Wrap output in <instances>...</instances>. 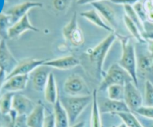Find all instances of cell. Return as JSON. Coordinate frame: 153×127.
Returning a JSON list of instances; mask_svg holds the SVG:
<instances>
[{
    "label": "cell",
    "instance_id": "obj_45",
    "mask_svg": "<svg viewBox=\"0 0 153 127\" xmlns=\"http://www.w3.org/2000/svg\"><path fill=\"white\" fill-rule=\"evenodd\" d=\"M151 127H153V124H152V126H151Z\"/></svg>",
    "mask_w": 153,
    "mask_h": 127
},
{
    "label": "cell",
    "instance_id": "obj_13",
    "mask_svg": "<svg viewBox=\"0 0 153 127\" xmlns=\"http://www.w3.org/2000/svg\"><path fill=\"white\" fill-rule=\"evenodd\" d=\"M28 31L38 32L39 29L31 23L28 14H26L10 27L8 31V39L17 38Z\"/></svg>",
    "mask_w": 153,
    "mask_h": 127
},
{
    "label": "cell",
    "instance_id": "obj_4",
    "mask_svg": "<svg viewBox=\"0 0 153 127\" xmlns=\"http://www.w3.org/2000/svg\"><path fill=\"white\" fill-rule=\"evenodd\" d=\"M131 81H133V80L129 74L118 63H114L111 65L107 73H105L99 89L100 91H105L107 90L108 87L111 85L125 86L127 83Z\"/></svg>",
    "mask_w": 153,
    "mask_h": 127
},
{
    "label": "cell",
    "instance_id": "obj_43",
    "mask_svg": "<svg viewBox=\"0 0 153 127\" xmlns=\"http://www.w3.org/2000/svg\"><path fill=\"white\" fill-rule=\"evenodd\" d=\"M1 40H2V39H1V37H0V43H1Z\"/></svg>",
    "mask_w": 153,
    "mask_h": 127
},
{
    "label": "cell",
    "instance_id": "obj_24",
    "mask_svg": "<svg viewBox=\"0 0 153 127\" xmlns=\"http://www.w3.org/2000/svg\"><path fill=\"white\" fill-rule=\"evenodd\" d=\"M14 95L13 92H5L0 96V113L3 115H8L12 111Z\"/></svg>",
    "mask_w": 153,
    "mask_h": 127
},
{
    "label": "cell",
    "instance_id": "obj_10",
    "mask_svg": "<svg viewBox=\"0 0 153 127\" xmlns=\"http://www.w3.org/2000/svg\"><path fill=\"white\" fill-rule=\"evenodd\" d=\"M19 61L16 60L10 52L5 40L0 43V69L5 71L8 75L16 68Z\"/></svg>",
    "mask_w": 153,
    "mask_h": 127
},
{
    "label": "cell",
    "instance_id": "obj_27",
    "mask_svg": "<svg viewBox=\"0 0 153 127\" xmlns=\"http://www.w3.org/2000/svg\"><path fill=\"white\" fill-rule=\"evenodd\" d=\"M107 92L109 99L115 100V101L124 100V86L111 85L108 87Z\"/></svg>",
    "mask_w": 153,
    "mask_h": 127
},
{
    "label": "cell",
    "instance_id": "obj_8",
    "mask_svg": "<svg viewBox=\"0 0 153 127\" xmlns=\"http://www.w3.org/2000/svg\"><path fill=\"white\" fill-rule=\"evenodd\" d=\"M137 77L140 76L153 83V54L148 53L137 55Z\"/></svg>",
    "mask_w": 153,
    "mask_h": 127
},
{
    "label": "cell",
    "instance_id": "obj_17",
    "mask_svg": "<svg viewBox=\"0 0 153 127\" xmlns=\"http://www.w3.org/2000/svg\"><path fill=\"white\" fill-rule=\"evenodd\" d=\"M32 78V84L34 90L38 92H44L45 87L49 79V74L51 73L50 68L43 65L38 67L34 71Z\"/></svg>",
    "mask_w": 153,
    "mask_h": 127
},
{
    "label": "cell",
    "instance_id": "obj_28",
    "mask_svg": "<svg viewBox=\"0 0 153 127\" xmlns=\"http://www.w3.org/2000/svg\"><path fill=\"white\" fill-rule=\"evenodd\" d=\"M116 115L120 117L121 120H123L124 123L127 125L128 127H143L141 123L138 120V119L134 116L131 112H122L118 113Z\"/></svg>",
    "mask_w": 153,
    "mask_h": 127
},
{
    "label": "cell",
    "instance_id": "obj_29",
    "mask_svg": "<svg viewBox=\"0 0 153 127\" xmlns=\"http://www.w3.org/2000/svg\"><path fill=\"white\" fill-rule=\"evenodd\" d=\"M124 10H125L126 15L127 16L130 18L136 25H137V27L139 28V29L140 30L141 33L143 34V22H142L141 19L139 18L138 15L137 14V13L134 10V7L131 5H125L124 6Z\"/></svg>",
    "mask_w": 153,
    "mask_h": 127
},
{
    "label": "cell",
    "instance_id": "obj_1",
    "mask_svg": "<svg viewBox=\"0 0 153 127\" xmlns=\"http://www.w3.org/2000/svg\"><path fill=\"white\" fill-rule=\"evenodd\" d=\"M117 36L115 34L114 32L110 33L97 46L87 51L86 54L88 59L91 65L95 68L96 72L100 77L103 78L105 75V73L103 70V65L108 53L110 51L112 45L117 40Z\"/></svg>",
    "mask_w": 153,
    "mask_h": 127
},
{
    "label": "cell",
    "instance_id": "obj_34",
    "mask_svg": "<svg viewBox=\"0 0 153 127\" xmlns=\"http://www.w3.org/2000/svg\"><path fill=\"white\" fill-rule=\"evenodd\" d=\"M145 40H153V23L150 22H143V32L142 34Z\"/></svg>",
    "mask_w": 153,
    "mask_h": 127
},
{
    "label": "cell",
    "instance_id": "obj_37",
    "mask_svg": "<svg viewBox=\"0 0 153 127\" xmlns=\"http://www.w3.org/2000/svg\"><path fill=\"white\" fill-rule=\"evenodd\" d=\"M7 75L5 71H4L3 70L0 69V94L1 92L2 91L3 86H4V83L5 82L6 78H7Z\"/></svg>",
    "mask_w": 153,
    "mask_h": 127
},
{
    "label": "cell",
    "instance_id": "obj_15",
    "mask_svg": "<svg viewBox=\"0 0 153 127\" xmlns=\"http://www.w3.org/2000/svg\"><path fill=\"white\" fill-rule=\"evenodd\" d=\"M80 64L79 59L74 56H66L54 59H46L43 65L58 70H70Z\"/></svg>",
    "mask_w": 153,
    "mask_h": 127
},
{
    "label": "cell",
    "instance_id": "obj_35",
    "mask_svg": "<svg viewBox=\"0 0 153 127\" xmlns=\"http://www.w3.org/2000/svg\"><path fill=\"white\" fill-rule=\"evenodd\" d=\"M112 3L116 4H122V5H131L133 6L137 2L143 0H110Z\"/></svg>",
    "mask_w": 153,
    "mask_h": 127
},
{
    "label": "cell",
    "instance_id": "obj_26",
    "mask_svg": "<svg viewBox=\"0 0 153 127\" xmlns=\"http://www.w3.org/2000/svg\"><path fill=\"white\" fill-rule=\"evenodd\" d=\"M11 26L10 16L5 13H0V37L2 40L8 39V31Z\"/></svg>",
    "mask_w": 153,
    "mask_h": 127
},
{
    "label": "cell",
    "instance_id": "obj_18",
    "mask_svg": "<svg viewBox=\"0 0 153 127\" xmlns=\"http://www.w3.org/2000/svg\"><path fill=\"white\" fill-rule=\"evenodd\" d=\"M100 109L101 113H111L114 115L131 112L124 101H115L109 98L104 100L101 103Z\"/></svg>",
    "mask_w": 153,
    "mask_h": 127
},
{
    "label": "cell",
    "instance_id": "obj_42",
    "mask_svg": "<svg viewBox=\"0 0 153 127\" xmlns=\"http://www.w3.org/2000/svg\"><path fill=\"white\" fill-rule=\"evenodd\" d=\"M9 124H10V127H13V124H12V123H9Z\"/></svg>",
    "mask_w": 153,
    "mask_h": 127
},
{
    "label": "cell",
    "instance_id": "obj_14",
    "mask_svg": "<svg viewBox=\"0 0 153 127\" xmlns=\"http://www.w3.org/2000/svg\"><path fill=\"white\" fill-rule=\"evenodd\" d=\"M92 6L99 12L104 20L114 28L117 26V16L114 9L108 1H102L93 3Z\"/></svg>",
    "mask_w": 153,
    "mask_h": 127
},
{
    "label": "cell",
    "instance_id": "obj_20",
    "mask_svg": "<svg viewBox=\"0 0 153 127\" xmlns=\"http://www.w3.org/2000/svg\"><path fill=\"white\" fill-rule=\"evenodd\" d=\"M81 16L84 17L85 19H86L87 20H88L89 22H91V23H93L94 25H95L96 26L99 27L100 28H102V29L105 30V31H109L110 33L114 32V28L112 27H111L104 20L102 17L101 15L99 13V12L97 11L96 9H91V10H86V11L82 12L80 13Z\"/></svg>",
    "mask_w": 153,
    "mask_h": 127
},
{
    "label": "cell",
    "instance_id": "obj_40",
    "mask_svg": "<svg viewBox=\"0 0 153 127\" xmlns=\"http://www.w3.org/2000/svg\"><path fill=\"white\" fill-rule=\"evenodd\" d=\"M85 122L81 121V122H79V123H76L75 124L72 125V126L70 127H85Z\"/></svg>",
    "mask_w": 153,
    "mask_h": 127
},
{
    "label": "cell",
    "instance_id": "obj_9",
    "mask_svg": "<svg viewBox=\"0 0 153 127\" xmlns=\"http://www.w3.org/2000/svg\"><path fill=\"white\" fill-rule=\"evenodd\" d=\"M43 7V4L38 1H25V2L20 3L16 5L13 6L12 7L9 8L5 13H7L10 16V22L12 25L16 22L22 19L23 16L28 14V12L30 10L35 7Z\"/></svg>",
    "mask_w": 153,
    "mask_h": 127
},
{
    "label": "cell",
    "instance_id": "obj_6",
    "mask_svg": "<svg viewBox=\"0 0 153 127\" xmlns=\"http://www.w3.org/2000/svg\"><path fill=\"white\" fill-rule=\"evenodd\" d=\"M64 90L70 96L90 95V90L86 83L81 76L71 74L64 83Z\"/></svg>",
    "mask_w": 153,
    "mask_h": 127
},
{
    "label": "cell",
    "instance_id": "obj_23",
    "mask_svg": "<svg viewBox=\"0 0 153 127\" xmlns=\"http://www.w3.org/2000/svg\"><path fill=\"white\" fill-rule=\"evenodd\" d=\"M92 108L91 115V127H103L102 123L101 112L98 101V93L97 89L92 92Z\"/></svg>",
    "mask_w": 153,
    "mask_h": 127
},
{
    "label": "cell",
    "instance_id": "obj_7",
    "mask_svg": "<svg viewBox=\"0 0 153 127\" xmlns=\"http://www.w3.org/2000/svg\"><path fill=\"white\" fill-rule=\"evenodd\" d=\"M123 101L131 112H135L143 106V97L133 81L128 82L124 86Z\"/></svg>",
    "mask_w": 153,
    "mask_h": 127
},
{
    "label": "cell",
    "instance_id": "obj_19",
    "mask_svg": "<svg viewBox=\"0 0 153 127\" xmlns=\"http://www.w3.org/2000/svg\"><path fill=\"white\" fill-rule=\"evenodd\" d=\"M45 118V106L42 104H37L33 111L27 116L28 127H43Z\"/></svg>",
    "mask_w": 153,
    "mask_h": 127
},
{
    "label": "cell",
    "instance_id": "obj_5",
    "mask_svg": "<svg viewBox=\"0 0 153 127\" xmlns=\"http://www.w3.org/2000/svg\"><path fill=\"white\" fill-rule=\"evenodd\" d=\"M62 34L66 41L75 47L81 46L84 43L85 37L78 23L77 14L75 12L68 23L62 29Z\"/></svg>",
    "mask_w": 153,
    "mask_h": 127
},
{
    "label": "cell",
    "instance_id": "obj_33",
    "mask_svg": "<svg viewBox=\"0 0 153 127\" xmlns=\"http://www.w3.org/2000/svg\"><path fill=\"white\" fill-rule=\"evenodd\" d=\"M135 112L142 117L153 120V106H142Z\"/></svg>",
    "mask_w": 153,
    "mask_h": 127
},
{
    "label": "cell",
    "instance_id": "obj_32",
    "mask_svg": "<svg viewBox=\"0 0 153 127\" xmlns=\"http://www.w3.org/2000/svg\"><path fill=\"white\" fill-rule=\"evenodd\" d=\"M71 0H52V6L58 11H64L70 6Z\"/></svg>",
    "mask_w": 153,
    "mask_h": 127
},
{
    "label": "cell",
    "instance_id": "obj_16",
    "mask_svg": "<svg viewBox=\"0 0 153 127\" xmlns=\"http://www.w3.org/2000/svg\"><path fill=\"white\" fill-rule=\"evenodd\" d=\"M29 80V75H14L6 78L5 82L3 86L2 90L6 92H20L24 90L28 85Z\"/></svg>",
    "mask_w": 153,
    "mask_h": 127
},
{
    "label": "cell",
    "instance_id": "obj_25",
    "mask_svg": "<svg viewBox=\"0 0 153 127\" xmlns=\"http://www.w3.org/2000/svg\"><path fill=\"white\" fill-rule=\"evenodd\" d=\"M123 21L124 23H125V25L126 26L127 29H128V31L131 33L132 37H134L138 43H146V40L143 38L141 31L139 29L137 25L126 14L123 16Z\"/></svg>",
    "mask_w": 153,
    "mask_h": 127
},
{
    "label": "cell",
    "instance_id": "obj_39",
    "mask_svg": "<svg viewBox=\"0 0 153 127\" xmlns=\"http://www.w3.org/2000/svg\"><path fill=\"white\" fill-rule=\"evenodd\" d=\"M146 42H147V48L148 51L149 53L153 54V40H146Z\"/></svg>",
    "mask_w": 153,
    "mask_h": 127
},
{
    "label": "cell",
    "instance_id": "obj_2",
    "mask_svg": "<svg viewBox=\"0 0 153 127\" xmlns=\"http://www.w3.org/2000/svg\"><path fill=\"white\" fill-rule=\"evenodd\" d=\"M122 48V54L119 64L123 69L129 74L136 86H138V77L137 71V53L134 44L130 39L124 36H117Z\"/></svg>",
    "mask_w": 153,
    "mask_h": 127
},
{
    "label": "cell",
    "instance_id": "obj_12",
    "mask_svg": "<svg viewBox=\"0 0 153 127\" xmlns=\"http://www.w3.org/2000/svg\"><path fill=\"white\" fill-rule=\"evenodd\" d=\"M35 106L34 102L25 95L15 94L13 96L12 109L18 115L28 116L33 111Z\"/></svg>",
    "mask_w": 153,
    "mask_h": 127
},
{
    "label": "cell",
    "instance_id": "obj_22",
    "mask_svg": "<svg viewBox=\"0 0 153 127\" xmlns=\"http://www.w3.org/2000/svg\"><path fill=\"white\" fill-rule=\"evenodd\" d=\"M53 115L56 127H70V120L65 109L61 104L60 98L54 104Z\"/></svg>",
    "mask_w": 153,
    "mask_h": 127
},
{
    "label": "cell",
    "instance_id": "obj_41",
    "mask_svg": "<svg viewBox=\"0 0 153 127\" xmlns=\"http://www.w3.org/2000/svg\"><path fill=\"white\" fill-rule=\"evenodd\" d=\"M117 127H128V126H127V125L126 124V123H124L123 122L120 125H119V126H117Z\"/></svg>",
    "mask_w": 153,
    "mask_h": 127
},
{
    "label": "cell",
    "instance_id": "obj_31",
    "mask_svg": "<svg viewBox=\"0 0 153 127\" xmlns=\"http://www.w3.org/2000/svg\"><path fill=\"white\" fill-rule=\"evenodd\" d=\"M134 10L137 13V14L138 15L139 18L141 19V21L143 22H145L147 21V14L148 12L146 10V7H145L144 2H143L142 1H138L136 4H134L133 5Z\"/></svg>",
    "mask_w": 153,
    "mask_h": 127
},
{
    "label": "cell",
    "instance_id": "obj_21",
    "mask_svg": "<svg viewBox=\"0 0 153 127\" xmlns=\"http://www.w3.org/2000/svg\"><path fill=\"white\" fill-rule=\"evenodd\" d=\"M44 97L45 100L48 103L51 104H55V102L58 101L59 95H58V88H57L56 80H55V75L52 72L49 74V79H48L47 83L44 89Z\"/></svg>",
    "mask_w": 153,
    "mask_h": 127
},
{
    "label": "cell",
    "instance_id": "obj_3",
    "mask_svg": "<svg viewBox=\"0 0 153 127\" xmlns=\"http://www.w3.org/2000/svg\"><path fill=\"white\" fill-rule=\"evenodd\" d=\"M61 104L65 109L68 115L70 124L76 123L78 117L83 112L91 103H92V95H83V96H67L59 97Z\"/></svg>",
    "mask_w": 153,
    "mask_h": 127
},
{
    "label": "cell",
    "instance_id": "obj_36",
    "mask_svg": "<svg viewBox=\"0 0 153 127\" xmlns=\"http://www.w3.org/2000/svg\"><path fill=\"white\" fill-rule=\"evenodd\" d=\"M43 127H56L55 117H54L53 114H49L46 116Z\"/></svg>",
    "mask_w": 153,
    "mask_h": 127
},
{
    "label": "cell",
    "instance_id": "obj_30",
    "mask_svg": "<svg viewBox=\"0 0 153 127\" xmlns=\"http://www.w3.org/2000/svg\"><path fill=\"white\" fill-rule=\"evenodd\" d=\"M145 104L147 106H153V83L149 80L145 82Z\"/></svg>",
    "mask_w": 153,
    "mask_h": 127
},
{
    "label": "cell",
    "instance_id": "obj_46",
    "mask_svg": "<svg viewBox=\"0 0 153 127\" xmlns=\"http://www.w3.org/2000/svg\"><path fill=\"white\" fill-rule=\"evenodd\" d=\"M0 127H4V126H0Z\"/></svg>",
    "mask_w": 153,
    "mask_h": 127
},
{
    "label": "cell",
    "instance_id": "obj_38",
    "mask_svg": "<svg viewBox=\"0 0 153 127\" xmlns=\"http://www.w3.org/2000/svg\"><path fill=\"white\" fill-rule=\"evenodd\" d=\"M102 1H108V0H76V2L79 5H85V4H93V3Z\"/></svg>",
    "mask_w": 153,
    "mask_h": 127
},
{
    "label": "cell",
    "instance_id": "obj_44",
    "mask_svg": "<svg viewBox=\"0 0 153 127\" xmlns=\"http://www.w3.org/2000/svg\"><path fill=\"white\" fill-rule=\"evenodd\" d=\"M5 1H10V0H5Z\"/></svg>",
    "mask_w": 153,
    "mask_h": 127
},
{
    "label": "cell",
    "instance_id": "obj_11",
    "mask_svg": "<svg viewBox=\"0 0 153 127\" xmlns=\"http://www.w3.org/2000/svg\"><path fill=\"white\" fill-rule=\"evenodd\" d=\"M46 61V59H37L33 58L22 59L18 62L16 68L7 76V78L14 75H25V74L29 75L30 73L34 71L38 67L43 65Z\"/></svg>",
    "mask_w": 153,
    "mask_h": 127
}]
</instances>
